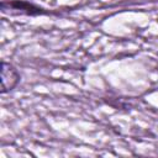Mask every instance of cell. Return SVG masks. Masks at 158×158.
<instances>
[{"label":"cell","mask_w":158,"mask_h":158,"mask_svg":"<svg viewBox=\"0 0 158 158\" xmlns=\"http://www.w3.org/2000/svg\"><path fill=\"white\" fill-rule=\"evenodd\" d=\"M20 80L19 72L6 62L1 63V94L12 90Z\"/></svg>","instance_id":"1"},{"label":"cell","mask_w":158,"mask_h":158,"mask_svg":"<svg viewBox=\"0 0 158 158\" xmlns=\"http://www.w3.org/2000/svg\"><path fill=\"white\" fill-rule=\"evenodd\" d=\"M1 9L4 11L6 10H17L20 12H23V14H30V15H37V14H41V9L32 5V4H28V2H25V1H9V2H2L1 4Z\"/></svg>","instance_id":"2"}]
</instances>
